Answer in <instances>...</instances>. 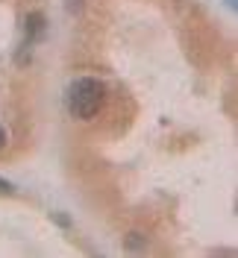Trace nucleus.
<instances>
[{
    "label": "nucleus",
    "mask_w": 238,
    "mask_h": 258,
    "mask_svg": "<svg viewBox=\"0 0 238 258\" xmlns=\"http://www.w3.org/2000/svg\"><path fill=\"white\" fill-rule=\"evenodd\" d=\"M0 194H15V185H12V182H6L3 176H0Z\"/></svg>",
    "instance_id": "nucleus-3"
},
{
    "label": "nucleus",
    "mask_w": 238,
    "mask_h": 258,
    "mask_svg": "<svg viewBox=\"0 0 238 258\" xmlns=\"http://www.w3.org/2000/svg\"><path fill=\"white\" fill-rule=\"evenodd\" d=\"M3 147H6V129L0 126V150H3Z\"/></svg>",
    "instance_id": "nucleus-4"
},
{
    "label": "nucleus",
    "mask_w": 238,
    "mask_h": 258,
    "mask_svg": "<svg viewBox=\"0 0 238 258\" xmlns=\"http://www.w3.org/2000/svg\"><path fill=\"white\" fill-rule=\"evenodd\" d=\"M103 100H106V88L103 82L94 77H82L68 88V109L77 120H91L100 114L103 109Z\"/></svg>",
    "instance_id": "nucleus-1"
},
{
    "label": "nucleus",
    "mask_w": 238,
    "mask_h": 258,
    "mask_svg": "<svg viewBox=\"0 0 238 258\" xmlns=\"http://www.w3.org/2000/svg\"><path fill=\"white\" fill-rule=\"evenodd\" d=\"M41 27H44V18L32 12V15L27 18V38H30V41H35V38L41 35Z\"/></svg>",
    "instance_id": "nucleus-2"
}]
</instances>
